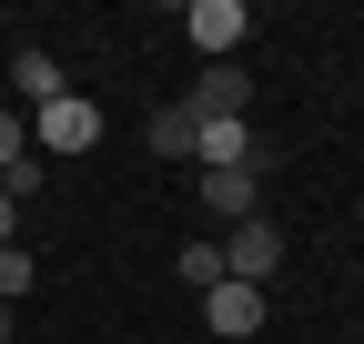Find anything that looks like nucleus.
I'll return each instance as SVG.
<instances>
[{"instance_id":"5","label":"nucleus","mask_w":364,"mask_h":344,"mask_svg":"<svg viewBox=\"0 0 364 344\" xmlns=\"http://www.w3.org/2000/svg\"><path fill=\"white\" fill-rule=\"evenodd\" d=\"M263 314H273V294H263V284H213V294H203V324H213L223 344L263 334Z\"/></svg>"},{"instance_id":"11","label":"nucleus","mask_w":364,"mask_h":344,"mask_svg":"<svg viewBox=\"0 0 364 344\" xmlns=\"http://www.w3.org/2000/svg\"><path fill=\"white\" fill-rule=\"evenodd\" d=\"M0 344H11V304H0Z\"/></svg>"},{"instance_id":"4","label":"nucleus","mask_w":364,"mask_h":344,"mask_svg":"<svg viewBox=\"0 0 364 344\" xmlns=\"http://www.w3.org/2000/svg\"><path fill=\"white\" fill-rule=\"evenodd\" d=\"M182 31H193V51H203V61H233V51H243V31H253V11H243V0H193V11H182Z\"/></svg>"},{"instance_id":"6","label":"nucleus","mask_w":364,"mask_h":344,"mask_svg":"<svg viewBox=\"0 0 364 344\" xmlns=\"http://www.w3.org/2000/svg\"><path fill=\"white\" fill-rule=\"evenodd\" d=\"M203 213L213 223H253L263 213V172H203Z\"/></svg>"},{"instance_id":"3","label":"nucleus","mask_w":364,"mask_h":344,"mask_svg":"<svg viewBox=\"0 0 364 344\" xmlns=\"http://www.w3.org/2000/svg\"><path fill=\"white\" fill-rule=\"evenodd\" d=\"M182 112H193V122H243V112H253V81H243V61H203V81L182 92Z\"/></svg>"},{"instance_id":"2","label":"nucleus","mask_w":364,"mask_h":344,"mask_svg":"<svg viewBox=\"0 0 364 344\" xmlns=\"http://www.w3.org/2000/svg\"><path fill=\"white\" fill-rule=\"evenodd\" d=\"M273 264H284V233H273L263 213L223 233V284H273Z\"/></svg>"},{"instance_id":"8","label":"nucleus","mask_w":364,"mask_h":344,"mask_svg":"<svg viewBox=\"0 0 364 344\" xmlns=\"http://www.w3.org/2000/svg\"><path fill=\"white\" fill-rule=\"evenodd\" d=\"M142 132H152V152H162V162H193V112H182V102H172V112H152Z\"/></svg>"},{"instance_id":"10","label":"nucleus","mask_w":364,"mask_h":344,"mask_svg":"<svg viewBox=\"0 0 364 344\" xmlns=\"http://www.w3.org/2000/svg\"><path fill=\"white\" fill-rule=\"evenodd\" d=\"M41 284V264H31V253L21 243H0V304H21V294Z\"/></svg>"},{"instance_id":"7","label":"nucleus","mask_w":364,"mask_h":344,"mask_svg":"<svg viewBox=\"0 0 364 344\" xmlns=\"http://www.w3.org/2000/svg\"><path fill=\"white\" fill-rule=\"evenodd\" d=\"M11 92H21V102L41 112V102H61V92H71V81H61V61H51V51H41V41H21V51H11Z\"/></svg>"},{"instance_id":"1","label":"nucleus","mask_w":364,"mask_h":344,"mask_svg":"<svg viewBox=\"0 0 364 344\" xmlns=\"http://www.w3.org/2000/svg\"><path fill=\"white\" fill-rule=\"evenodd\" d=\"M91 142H102V102L61 92V102H41V112H31V152H41V162H81Z\"/></svg>"},{"instance_id":"9","label":"nucleus","mask_w":364,"mask_h":344,"mask_svg":"<svg viewBox=\"0 0 364 344\" xmlns=\"http://www.w3.org/2000/svg\"><path fill=\"white\" fill-rule=\"evenodd\" d=\"M172 274L193 284V294H213V284H223V243H182V253H172Z\"/></svg>"}]
</instances>
